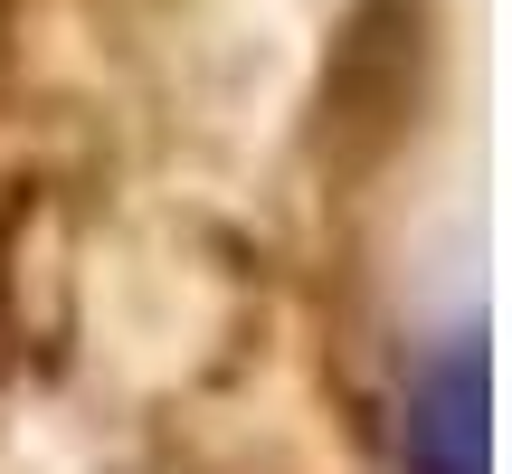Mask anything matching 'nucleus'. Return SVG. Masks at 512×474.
<instances>
[{
  "instance_id": "obj_1",
  "label": "nucleus",
  "mask_w": 512,
  "mask_h": 474,
  "mask_svg": "<svg viewBox=\"0 0 512 474\" xmlns=\"http://www.w3.org/2000/svg\"><path fill=\"white\" fill-rule=\"evenodd\" d=\"M399 456L408 474H484V351L475 342H446L418 370L408 418H399Z\"/></svg>"
}]
</instances>
